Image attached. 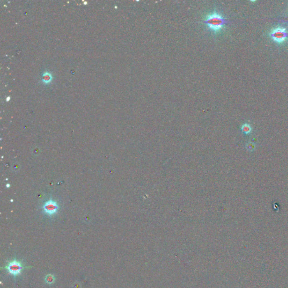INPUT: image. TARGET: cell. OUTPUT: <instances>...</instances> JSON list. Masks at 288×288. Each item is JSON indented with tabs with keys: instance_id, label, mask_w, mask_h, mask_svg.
I'll use <instances>...</instances> for the list:
<instances>
[{
	"instance_id": "1",
	"label": "cell",
	"mask_w": 288,
	"mask_h": 288,
	"mask_svg": "<svg viewBox=\"0 0 288 288\" xmlns=\"http://www.w3.org/2000/svg\"><path fill=\"white\" fill-rule=\"evenodd\" d=\"M204 23L209 30L214 33H218L222 30L226 21L221 14L214 11L206 16Z\"/></svg>"
},
{
	"instance_id": "2",
	"label": "cell",
	"mask_w": 288,
	"mask_h": 288,
	"mask_svg": "<svg viewBox=\"0 0 288 288\" xmlns=\"http://www.w3.org/2000/svg\"><path fill=\"white\" fill-rule=\"evenodd\" d=\"M270 36L274 41L282 43L287 38V32L285 28L278 27L271 32Z\"/></svg>"
},
{
	"instance_id": "3",
	"label": "cell",
	"mask_w": 288,
	"mask_h": 288,
	"mask_svg": "<svg viewBox=\"0 0 288 288\" xmlns=\"http://www.w3.org/2000/svg\"><path fill=\"white\" fill-rule=\"evenodd\" d=\"M5 268L8 269L9 273L14 276L20 275L22 269L24 268L21 263L16 260H14L9 262Z\"/></svg>"
},
{
	"instance_id": "4",
	"label": "cell",
	"mask_w": 288,
	"mask_h": 288,
	"mask_svg": "<svg viewBox=\"0 0 288 288\" xmlns=\"http://www.w3.org/2000/svg\"><path fill=\"white\" fill-rule=\"evenodd\" d=\"M43 208L46 214L49 215H52L55 214L57 212L58 206L55 201L50 200L46 202L43 207Z\"/></svg>"
},
{
	"instance_id": "5",
	"label": "cell",
	"mask_w": 288,
	"mask_h": 288,
	"mask_svg": "<svg viewBox=\"0 0 288 288\" xmlns=\"http://www.w3.org/2000/svg\"><path fill=\"white\" fill-rule=\"evenodd\" d=\"M52 80V76L49 71H45L42 74V80L45 84H48Z\"/></svg>"
},
{
	"instance_id": "6",
	"label": "cell",
	"mask_w": 288,
	"mask_h": 288,
	"mask_svg": "<svg viewBox=\"0 0 288 288\" xmlns=\"http://www.w3.org/2000/svg\"><path fill=\"white\" fill-rule=\"evenodd\" d=\"M241 131L245 134L250 133L252 131V128L249 124H244L241 127Z\"/></svg>"
},
{
	"instance_id": "7",
	"label": "cell",
	"mask_w": 288,
	"mask_h": 288,
	"mask_svg": "<svg viewBox=\"0 0 288 288\" xmlns=\"http://www.w3.org/2000/svg\"><path fill=\"white\" fill-rule=\"evenodd\" d=\"M55 277L52 275H48L45 278L46 282L49 284H53L55 282Z\"/></svg>"
},
{
	"instance_id": "8",
	"label": "cell",
	"mask_w": 288,
	"mask_h": 288,
	"mask_svg": "<svg viewBox=\"0 0 288 288\" xmlns=\"http://www.w3.org/2000/svg\"><path fill=\"white\" fill-rule=\"evenodd\" d=\"M247 149H248V150H249V151H252V150H253L254 149V148H255V146H254V145L253 144L249 143V144H248L247 145Z\"/></svg>"
}]
</instances>
